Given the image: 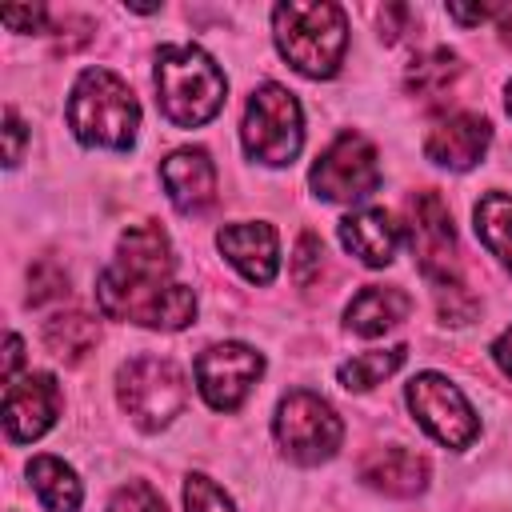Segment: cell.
<instances>
[{"instance_id":"cell-19","label":"cell","mask_w":512,"mask_h":512,"mask_svg":"<svg viewBox=\"0 0 512 512\" xmlns=\"http://www.w3.org/2000/svg\"><path fill=\"white\" fill-rule=\"evenodd\" d=\"M28 480L40 496V504L48 512H76L80 508V480L72 472V464H64L60 456H36L28 464Z\"/></svg>"},{"instance_id":"cell-10","label":"cell","mask_w":512,"mask_h":512,"mask_svg":"<svg viewBox=\"0 0 512 512\" xmlns=\"http://www.w3.org/2000/svg\"><path fill=\"white\" fill-rule=\"evenodd\" d=\"M404 220H408V244H412V256H416L420 272L436 288L452 284L456 280V228H452L448 204L432 188H424L408 200Z\"/></svg>"},{"instance_id":"cell-27","label":"cell","mask_w":512,"mask_h":512,"mask_svg":"<svg viewBox=\"0 0 512 512\" xmlns=\"http://www.w3.org/2000/svg\"><path fill=\"white\" fill-rule=\"evenodd\" d=\"M320 260H324L320 236H316V232H304V236L296 240V256H292V276H296V284H308L312 272L320 268Z\"/></svg>"},{"instance_id":"cell-13","label":"cell","mask_w":512,"mask_h":512,"mask_svg":"<svg viewBox=\"0 0 512 512\" xmlns=\"http://www.w3.org/2000/svg\"><path fill=\"white\" fill-rule=\"evenodd\" d=\"M488 140H492V128H488L484 116H476V112H452V116H444V120L428 132L424 156H428L432 164H440V168L464 172V168L480 164Z\"/></svg>"},{"instance_id":"cell-32","label":"cell","mask_w":512,"mask_h":512,"mask_svg":"<svg viewBox=\"0 0 512 512\" xmlns=\"http://www.w3.org/2000/svg\"><path fill=\"white\" fill-rule=\"evenodd\" d=\"M448 16L460 20V24H480L488 16H504V8H460V4H448Z\"/></svg>"},{"instance_id":"cell-5","label":"cell","mask_w":512,"mask_h":512,"mask_svg":"<svg viewBox=\"0 0 512 512\" xmlns=\"http://www.w3.org/2000/svg\"><path fill=\"white\" fill-rule=\"evenodd\" d=\"M116 396L120 408L132 416L136 428L156 432L164 424H172L188 400V384L184 372L164 360V356H132L120 372H116Z\"/></svg>"},{"instance_id":"cell-25","label":"cell","mask_w":512,"mask_h":512,"mask_svg":"<svg viewBox=\"0 0 512 512\" xmlns=\"http://www.w3.org/2000/svg\"><path fill=\"white\" fill-rule=\"evenodd\" d=\"M108 512H164V500L156 496L152 484H144V480H128L124 488L112 492Z\"/></svg>"},{"instance_id":"cell-7","label":"cell","mask_w":512,"mask_h":512,"mask_svg":"<svg viewBox=\"0 0 512 512\" xmlns=\"http://www.w3.org/2000/svg\"><path fill=\"white\" fill-rule=\"evenodd\" d=\"M272 432H276V444L288 460L296 464H320L328 460L340 440H344V424L336 416V408L328 400H320L316 392H288L276 408V420H272Z\"/></svg>"},{"instance_id":"cell-9","label":"cell","mask_w":512,"mask_h":512,"mask_svg":"<svg viewBox=\"0 0 512 512\" xmlns=\"http://www.w3.org/2000/svg\"><path fill=\"white\" fill-rule=\"evenodd\" d=\"M408 408L420 420V428L428 436H436L440 444H448V448H468L476 440V432H480V420H476L472 404L440 372L412 376V384H408Z\"/></svg>"},{"instance_id":"cell-12","label":"cell","mask_w":512,"mask_h":512,"mask_svg":"<svg viewBox=\"0 0 512 512\" xmlns=\"http://www.w3.org/2000/svg\"><path fill=\"white\" fill-rule=\"evenodd\" d=\"M60 384L48 372H28L4 388V432L12 444L40 440L60 416Z\"/></svg>"},{"instance_id":"cell-23","label":"cell","mask_w":512,"mask_h":512,"mask_svg":"<svg viewBox=\"0 0 512 512\" xmlns=\"http://www.w3.org/2000/svg\"><path fill=\"white\" fill-rule=\"evenodd\" d=\"M456 76H460V60L448 48H432V52H424L408 64L404 84H408L412 96H440Z\"/></svg>"},{"instance_id":"cell-29","label":"cell","mask_w":512,"mask_h":512,"mask_svg":"<svg viewBox=\"0 0 512 512\" xmlns=\"http://www.w3.org/2000/svg\"><path fill=\"white\" fill-rule=\"evenodd\" d=\"M0 20H4L12 32H40L44 20H48V12H44L40 4H36V8H4Z\"/></svg>"},{"instance_id":"cell-28","label":"cell","mask_w":512,"mask_h":512,"mask_svg":"<svg viewBox=\"0 0 512 512\" xmlns=\"http://www.w3.org/2000/svg\"><path fill=\"white\" fill-rule=\"evenodd\" d=\"M64 292H68V276L56 264H36L32 268V304H44V300L64 296Z\"/></svg>"},{"instance_id":"cell-33","label":"cell","mask_w":512,"mask_h":512,"mask_svg":"<svg viewBox=\"0 0 512 512\" xmlns=\"http://www.w3.org/2000/svg\"><path fill=\"white\" fill-rule=\"evenodd\" d=\"M492 356H496V364H500V368L512 376V328H508V332H504V336L492 344Z\"/></svg>"},{"instance_id":"cell-15","label":"cell","mask_w":512,"mask_h":512,"mask_svg":"<svg viewBox=\"0 0 512 512\" xmlns=\"http://www.w3.org/2000/svg\"><path fill=\"white\" fill-rule=\"evenodd\" d=\"M216 244L228 256V264L240 276H248L252 284H268L276 276L280 248H276V228L272 224H260V220L228 224V228L216 232Z\"/></svg>"},{"instance_id":"cell-2","label":"cell","mask_w":512,"mask_h":512,"mask_svg":"<svg viewBox=\"0 0 512 512\" xmlns=\"http://www.w3.org/2000/svg\"><path fill=\"white\" fill-rule=\"evenodd\" d=\"M156 100L176 128H200L224 108L228 80L196 44H164L156 52Z\"/></svg>"},{"instance_id":"cell-30","label":"cell","mask_w":512,"mask_h":512,"mask_svg":"<svg viewBox=\"0 0 512 512\" xmlns=\"http://www.w3.org/2000/svg\"><path fill=\"white\" fill-rule=\"evenodd\" d=\"M4 136H8V164H20V152H24V120L16 116V108H4Z\"/></svg>"},{"instance_id":"cell-21","label":"cell","mask_w":512,"mask_h":512,"mask_svg":"<svg viewBox=\"0 0 512 512\" xmlns=\"http://www.w3.org/2000/svg\"><path fill=\"white\" fill-rule=\"evenodd\" d=\"M476 236L492 256H500L504 268H512V196L508 192H488L476 204Z\"/></svg>"},{"instance_id":"cell-18","label":"cell","mask_w":512,"mask_h":512,"mask_svg":"<svg viewBox=\"0 0 512 512\" xmlns=\"http://www.w3.org/2000/svg\"><path fill=\"white\" fill-rule=\"evenodd\" d=\"M412 312V296L404 288H384V284H368L352 296V304L344 308V320L352 332L360 336H384L388 328L404 324Z\"/></svg>"},{"instance_id":"cell-11","label":"cell","mask_w":512,"mask_h":512,"mask_svg":"<svg viewBox=\"0 0 512 512\" xmlns=\"http://www.w3.org/2000/svg\"><path fill=\"white\" fill-rule=\"evenodd\" d=\"M264 372V356L248 344H212L196 356V384L200 396L216 408V412H232L244 404V396L252 392V384Z\"/></svg>"},{"instance_id":"cell-26","label":"cell","mask_w":512,"mask_h":512,"mask_svg":"<svg viewBox=\"0 0 512 512\" xmlns=\"http://www.w3.org/2000/svg\"><path fill=\"white\" fill-rule=\"evenodd\" d=\"M436 312H440L444 324H464V320L476 316V300L464 292L460 280H452V284H440L436 288Z\"/></svg>"},{"instance_id":"cell-3","label":"cell","mask_w":512,"mask_h":512,"mask_svg":"<svg viewBox=\"0 0 512 512\" xmlns=\"http://www.w3.org/2000/svg\"><path fill=\"white\" fill-rule=\"evenodd\" d=\"M68 128L88 148L128 152L140 128V104L132 88L108 68H84L72 84Z\"/></svg>"},{"instance_id":"cell-16","label":"cell","mask_w":512,"mask_h":512,"mask_svg":"<svg viewBox=\"0 0 512 512\" xmlns=\"http://www.w3.org/2000/svg\"><path fill=\"white\" fill-rule=\"evenodd\" d=\"M340 244L368 268H384L396 256L400 244V224L384 208H364L340 220Z\"/></svg>"},{"instance_id":"cell-8","label":"cell","mask_w":512,"mask_h":512,"mask_svg":"<svg viewBox=\"0 0 512 512\" xmlns=\"http://www.w3.org/2000/svg\"><path fill=\"white\" fill-rule=\"evenodd\" d=\"M312 192L336 204L364 200L380 188V156L360 132H340L308 172Z\"/></svg>"},{"instance_id":"cell-34","label":"cell","mask_w":512,"mask_h":512,"mask_svg":"<svg viewBox=\"0 0 512 512\" xmlns=\"http://www.w3.org/2000/svg\"><path fill=\"white\" fill-rule=\"evenodd\" d=\"M500 28H504V44H508V48H512V16H508V12H504V16H500Z\"/></svg>"},{"instance_id":"cell-4","label":"cell","mask_w":512,"mask_h":512,"mask_svg":"<svg viewBox=\"0 0 512 512\" xmlns=\"http://www.w3.org/2000/svg\"><path fill=\"white\" fill-rule=\"evenodd\" d=\"M272 32L280 56L312 80L336 76L344 48H348V20L340 4H276L272 8Z\"/></svg>"},{"instance_id":"cell-6","label":"cell","mask_w":512,"mask_h":512,"mask_svg":"<svg viewBox=\"0 0 512 512\" xmlns=\"http://www.w3.org/2000/svg\"><path fill=\"white\" fill-rule=\"evenodd\" d=\"M240 140H244V152L260 164H272V168L292 164L304 144V116L296 96L280 84H260L248 96Z\"/></svg>"},{"instance_id":"cell-14","label":"cell","mask_w":512,"mask_h":512,"mask_svg":"<svg viewBox=\"0 0 512 512\" xmlns=\"http://www.w3.org/2000/svg\"><path fill=\"white\" fill-rule=\"evenodd\" d=\"M160 180L168 188L172 208L184 216H196L216 200V168L204 148H176L160 164Z\"/></svg>"},{"instance_id":"cell-1","label":"cell","mask_w":512,"mask_h":512,"mask_svg":"<svg viewBox=\"0 0 512 512\" xmlns=\"http://www.w3.org/2000/svg\"><path fill=\"white\" fill-rule=\"evenodd\" d=\"M176 260L160 224H128L116 240V260L96 276V304L108 320L180 332L196 320L192 288L172 280Z\"/></svg>"},{"instance_id":"cell-20","label":"cell","mask_w":512,"mask_h":512,"mask_svg":"<svg viewBox=\"0 0 512 512\" xmlns=\"http://www.w3.org/2000/svg\"><path fill=\"white\" fill-rule=\"evenodd\" d=\"M96 340H100V328L88 312H56L52 320H44V344L64 364H80L96 348Z\"/></svg>"},{"instance_id":"cell-22","label":"cell","mask_w":512,"mask_h":512,"mask_svg":"<svg viewBox=\"0 0 512 512\" xmlns=\"http://www.w3.org/2000/svg\"><path fill=\"white\" fill-rule=\"evenodd\" d=\"M404 356H408L404 344H396V348H372V352H360V356L344 360L336 376H340V384H344L348 392H364V388L388 380V376L404 364Z\"/></svg>"},{"instance_id":"cell-31","label":"cell","mask_w":512,"mask_h":512,"mask_svg":"<svg viewBox=\"0 0 512 512\" xmlns=\"http://www.w3.org/2000/svg\"><path fill=\"white\" fill-rule=\"evenodd\" d=\"M20 360H24V344H20V336H16V332H8V344H4V380H8V384L16 380Z\"/></svg>"},{"instance_id":"cell-35","label":"cell","mask_w":512,"mask_h":512,"mask_svg":"<svg viewBox=\"0 0 512 512\" xmlns=\"http://www.w3.org/2000/svg\"><path fill=\"white\" fill-rule=\"evenodd\" d=\"M508 112H512V84H508Z\"/></svg>"},{"instance_id":"cell-17","label":"cell","mask_w":512,"mask_h":512,"mask_svg":"<svg viewBox=\"0 0 512 512\" xmlns=\"http://www.w3.org/2000/svg\"><path fill=\"white\" fill-rule=\"evenodd\" d=\"M360 480L384 496H416L428 484V460L416 456L412 448H400V444L376 448L360 460Z\"/></svg>"},{"instance_id":"cell-24","label":"cell","mask_w":512,"mask_h":512,"mask_svg":"<svg viewBox=\"0 0 512 512\" xmlns=\"http://www.w3.org/2000/svg\"><path fill=\"white\" fill-rule=\"evenodd\" d=\"M184 508H188V512H236L232 500H228L208 476H200V472L184 480Z\"/></svg>"}]
</instances>
